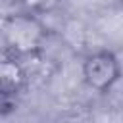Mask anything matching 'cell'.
Returning a JSON list of instances; mask_svg holds the SVG:
<instances>
[{"instance_id":"cell-1","label":"cell","mask_w":123,"mask_h":123,"mask_svg":"<svg viewBox=\"0 0 123 123\" xmlns=\"http://www.w3.org/2000/svg\"><path fill=\"white\" fill-rule=\"evenodd\" d=\"M81 75L88 88H92L100 94H106L119 83V79L123 75V65L113 50L96 48L83 58Z\"/></svg>"},{"instance_id":"cell-2","label":"cell","mask_w":123,"mask_h":123,"mask_svg":"<svg viewBox=\"0 0 123 123\" xmlns=\"http://www.w3.org/2000/svg\"><path fill=\"white\" fill-rule=\"evenodd\" d=\"M21 4L25 6L27 13H42L52 10L58 4V0H21Z\"/></svg>"}]
</instances>
